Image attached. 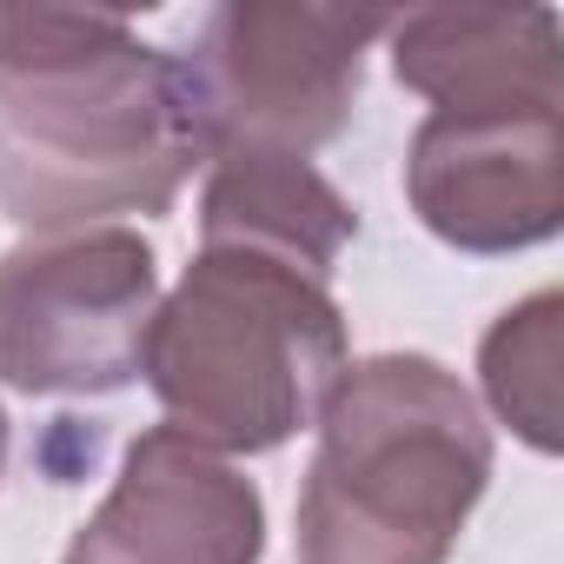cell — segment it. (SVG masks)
I'll return each instance as SVG.
<instances>
[{"label": "cell", "instance_id": "6da1fadb", "mask_svg": "<svg viewBox=\"0 0 564 564\" xmlns=\"http://www.w3.org/2000/svg\"><path fill=\"white\" fill-rule=\"evenodd\" d=\"M206 166L180 61L100 8H0V206L80 232L166 213Z\"/></svg>", "mask_w": 564, "mask_h": 564}, {"label": "cell", "instance_id": "7a4b0ae2", "mask_svg": "<svg viewBox=\"0 0 564 564\" xmlns=\"http://www.w3.org/2000/svg\"><path fill=\"white\" fill-rule=\"evenodd\" d=\"M300 491V564H445L491 485L478 399L425 352L339 372Z\"/></svg>", "mask_w": 564, "mask_h": 564}, {"label": "cell", "instance_id": "3957f363", "mask_svg": "<svg viewBox=\"0 0 564 564\" xmlns=\"http://www.w3.org/2000/svg\"><path fill=\"white\" fill-rule=\"evenodd\" d=\"M346 366L333 286L246 246H199L186 279L160 293L140 352L166 419L219 458L279 452L306 432Z\"/></svg>", "mask_w": 564, "mask_h": 564}, {"label": "cell", "instance_id": "277c9868", "mask_svg": "<svg viewBox=\"0 0 564 564\" xmlns=\"http://www.w3.org/2000/svg\"><path fill=\"white\" fill-rule=\"evenodd\" d=\"M392 28L379 8L319 0H226L199 28V54L180 61L206 160L286 153L313 160L352 120L366 47Z\"/></svg>", "mask_w": 564, "mask_h": 564}, {"label": "cell", "instance_id": "5b68a950", "mask_svg": "<svg viewBox=\"0 0 564 564\" xmlns=\"http://www.w3.org/2000/svg\"><path fill=\"white\" fill-rule=\"evenodd\" d=\"M160 313L153 246L133 226L41 232L0 259V386L100 399L140 379Z\"/></svg>", "mask_w": 564, "mask_h": 564}, {"label": "cell", "instance_id": "8992f818", "mask_svg": "<svg viewBox=\"0 0 564 564\" xmlns=\"http://www.w3.org/2000/svg\"><path fill=\"white\" fill-rule=\"evenodd\" d=\"M419 226L458 252H524L564 226V107L425 113L405 153Z\"/></svg>", "mask_w": 564, "mask_h": 564}, {"label": "cell", "instance_id": "52a82bcc", "mask_svg": "<svg viewBox=\"0 0 564 564\" xmlns=\"http://www.w3.org/2000/svg\"><path fill=\"white\" fill-rule=\"evenodd\" d=\"M259 485L180 425H153L127 445L107 505L74 531L61 564H259Z\"/></svg>", "mask_w": 564, "mask_h": 564}, {"label": "cell", "instance_id": "ba28073f", "mask_svg": "<svg viewBox=\"0 0 564 564\" xmlns=\"http://www.w3.org/2000/svg\"><path fill=\"white\" fill-rule=\"evenodd\" d=\"M386 34L392 74L432 113L564 107V28L551 8H412Z\"/></svg>", "mask_w": 564, "mask_h": 564}, {"label": "cell", "instance_id": "9c48e42d", "mask_svg": "<svg viewBox=\"0 0 564 564\" xmlns=\"http://www.w3.org/2000/svg\"><path fill=\"white\" fill-rule=\"evenodd\" d=\"M352 232H359V213L313 160H286V153H213L206 160L199 246L272 252L333 286V265L352 246Z\"/></svg>", "mask_w": 564, "mask_h": 564}, {"label": "cell", "instance_id": "30bf717a", "mask_svg": "<svg viewBox=\"0 0 564 564\" xmlns=\"http://www.w3.org/2000/svg\"><path fill=\"white\" fill-rule=\"evenodd\" d=\"M557 346H564L557 286L518 300L478 346V379H485L491 412L544 458L564 445V425H557Z\"/></svg>", "mask_w": 564, "mask_h": 564}, {"label": "cell", "instance_id": "8fae6325", "mask_svg": "<svg viewBox=\"0 0 564 564\" xmlns=\"http://www.w3.org/2000/svg\"><path fill=\"white\" fill-rule=\"evenodd\" d=\"M0 465H8V412H0Z\"/></svg>", "mask_w": 564, "mask_h": 564}]
</instances>
